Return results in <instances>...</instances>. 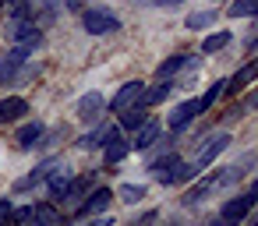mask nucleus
<instances>
[{
	"instance_id": "1",
	"label": "nucleus",
	"mask_w": 258,
	"mask_h": 226,
	"mask_svg": "<svg viewBox=\"0 0 258 226\" xmlns=\"http://www.w3.org/2000/svg\"><path fill=\"white\" fill-rule=\"evenodd\" d=\"M254 201H258V187H251V191H244V194L226 198V201H223V208H219V215H223L230 226H240V222L254 212Z\"/></svg>"
},
{
	"instance_id": "2",
	"label": "nucleus",
	"mask_w": 258,
	"mask_h": 226,
	"mask_svg": "<svg viewBox=\"0 0 258 226\" xmlns=\"http://www.w3.org/2000/svg\"><path fill=\"white\" fill-rule=\"evenodd\" d=\"M82 25L89 36H110L120 29V18L106 8H82Z\"/></svg>"
},
{
	"instance_id": "3",
	"label": "nucleus",
	"mask_w": 258,
	"mask_h": 226,
	"mask_svg": "<svg viewBox=\"0 0 258 226\" xmlns=\"http://www.w3.org/2000/svg\"><path fill=\"white\" fill-rule=\"evenodd\" d=\"M127 152H131V141L124 138V131H120V127H106V138H103V156H106V166L124 163V159H127Z\"/></svg>"
},
{
	"instance_id": "4",
	"label": "nucleus",
	"mask_w": 258,
	"mask_h": 226,
	"mask_svg": "<svg viewBox=\"0 0 258 226\" xmlns=\"http://www.w3.org/2000/svg\"><path fill=\"white\" fill-rule=\"evenodd\" d=\"M230 141H233V138H230L226 131H219V134L205 138V145L198 148V159H195V166H198V170H209V166H212V163H216V159H219V156L230 148Z\"/></svg>"
},
{
	"instance_id": "5",
	"label": "nucleus",
	"mask_w": 258,
	"mask_h": 226,
	"mask_svg": "<svg viewBox=\"0 0 258 226\" xmlns=\"http://www.w3.org/2000/svg\"><path fill=\"white\" fill-rule=\"evenodd\" d=\"M202 64V57H191V53H173V57H166L159 67H156V78L159 82H170V78H177L180 71H195Z\"/></svg>"
},
{
	"instance_id": "6",
	"label": "nucleus",
	"mask_w": 258,
	"mask_h": 226,
	"mask_svg": "<svg viewBox=\"0 0 258 226\" xmlns=\"http://www.w3.org/2000/svg\"><path fill=\"white\" fill-rule=\"evenodd\" d=\"M103 110H106V99H103V92H85V96L78 99V106H75V117H78L82 124H99Z\"/></svg>"
},
{
	"instance_id": "7",
	"label": "nucleus",
	"mask_w": 258,
	"mask_h": 226,
	"mask_svg": "<svg viewBox=\"0 0 258 226\" xmlns=\"http://www.w3.org/2000/svg\"><path fill=\"white\" fill-rule=\"evenodd\" d=\"M8 39H11L15 46L36 50V46L43 43V29H36V22H15V25H8Z\"/></svg>"
},
{
	"instance_id": "8",
	"label": "nucleus",
	"mask_w": 258,
	"mask_h": 226,
	"mask_svg": "<svg viewBox=\"0 0 258 226\" xmlns=\"http://www.w3.org/2000/svg\"><path fill=\"white\" fill-rule=\"evenodd\" d=\"M110 201H113V191H110V187H92V191L82 198V205H78V215H89V219H96L99 212H106V208H110Z\"/></svg>"
},
{
	"instance_id": "9",
	"label": "nucleus",
	"mask_w": 258,
	"mask_h": 226,
	"mask_svg": "<svg viewBox=\"0 0 258 226\" xmlns=\"http://www.w3.org/2000/svg\"><path fill=\"white\" fill-rule=\"evenodd\" d=\"M142 89H145V82H127V85H120V89H117V96L110 99V110H113V113H124L127 106H138Z\"/></svg>"
},
{
	"instance_id": "10",
	"label": "nucleus",
	"mask_w": 258,
	"mask_h": 226,
	"mask_svg": "<svg viewBox=\"0 0 258 226\" xmlns=\"http://www.w3.org/2000/svg\"><path fill=\"white\" fill-rule=\"evenodd\" d=\"M92 184H96V173L71 177V184H68V187H64V194H60V201H64V205H82V198L92 191Z\"/></svg>"
},
{
	"instance_id": "11",
	"label": "nucleus",
	"mask_w": 258,
	"mask_h": 226,
	"mask_svg": "<svg viewBox=\"0 0 258 226\" xmlns=\"http://www.w3.org/2000/svg\"><path fill=\"white\" fill-rule=\"evenodd\" d=\"M198 117V99H187V103H180V106H173V113H170V134H180L191 120Z\"/></svg>"
},
{
	"instance_id": "12",
	"label": "nucleus",
	"mask_w": 258,
	"mask_h": 226,
	"mask_svg": "<svg viewBox=\"0 0 258 226\" xmlns=\"http://www.w3.org/2000/svg\"><path fill=\"white\" fill-rule=\"evenodd\" d=\"M60 11H64L60 0H39V8H32V22H36V29H50V25L60 18Z\"/></svg>"
},
{
	"instance_id": "13",
	"label": "nucleus",
	"mask_w": 258,
	"mask_h": 226,
	"mask_svg": "<svg viewBox=\"0 0 258 226\" xmlns=\"http://www.w3.org/2000/svg\"><path fill=\"white\" fill-rule=\"evenodd\" d=\"M177 85L173 82H156V85H149V89H142V96H138V106H159V103H166L170 99V92H173Z\"/></svg>"
},
{
	"instance_id": "14",
	"label": "nucleus",
	"mask_w": 258,
	"mask_h": 226,
	"mask_svg": "<svg viewBox=\"0 0 258 226\" xmlns=\"http://www.w3.org/2000/svg\"><path fill=\"white\" fill-rule=\"evenodd\" d=\"M43 134H46V127H43L39 120H29V124H22V127H18L15 141H18V148H36V145L43 141Z\"/></svg>"
},
{
	"instance_id": "15",
	"label": "nucleus",
	"mask_w": 258,
	"mask_h": 226,
	"mask_svg": "<svg viewBox=\"0 0 258 226\" xmlns=\"http://www.w3.org/2000/svg\"><path fill=\"white\" fill-rule=\"evenodd\" d=\"M53 166H60V156L43 159V163H39V166H36V170H32L25 180H18V184H15V191H29V187H36L39 180H46V177H50V170H53Z\"/></svg>"
},
{
	"instance_id": "16",
	"label": "nucleus",
	"mask_w": 258,
	"mask_h": 226,
	"mask_svg": "<svg viewBox=\"0 0 258 226\" xmlns=\"http://www.w3.org/2000/svg\"><path fill=\"white\" fill-rule=\"evenodd\" d=\"M29 113V103L22 99V96H4V99H0V120H22Z\"/></svg>"
},
{
	"instance_id": "17",
	"label": "nucleus",
	"mask_w": 258,
	"mask_h": 226,
	"mask_svg": "<svg viewBox=\"0 0 258 226\" xmlns=\"http://www.w3.org/2000/svg\"><path fill=\"white\" fill-rule=\"evenodd\" d=\"M159 134H163V127H159V120H152V117H149V120H145V124L138 127V134H135V141H131V148H138V152H145V148H149V145H152V141H156Z\"/></svg>"
},
{
	"instance_id": "18",
	"label": "nucleus",
	"mask_w": 258,
	"mask_h": 226,
	"mask_svg": "<svg viewBox=\"0 0 258 226\" xmlns=\"http://www.w3.org/2000/svg\"><path fill=\"white\" fill-rule=\"evenodd\" d=\"M32 226H64V215L57 212V205L43 201V205L32 208Z\"/></svg>"
},
{
	"instance_id": "19",
	"label": "nucleus",
	"mask_w": 258,
	"mask_h": 226,
	"mask_svg": "<svg viewBox=\"0 0 258 226\" xmlns=\"http://www.w3.org/2000/svg\"><path fill=\"white\" fill-rule=\"evenodd\" d=\"M254 67H258V64H254V60H247V64H244V67L230 78V82H223V92H226V96H237V92H240V89L254 78Z\"/></svg>"
},
{
	"instance_id": "20",
	"label": "nucleus",
	"mask_w": 258,
	"mask_h": 226,
	"mask_svg": "<svg viewBox=\"0 0 258 226\" xmlns=\"http://www.w3.org/2000/svg\"><path fill=\"white\" fill-rule=\"evenodd\" d=\"M68 184H71V170H68L64 163H60V166H53V170H50V177H46V187H50V194H53V198H60Z\"/></svg>"
},
{
	"instance_id": "21",
	"label": "nucleus",
	"mask_w": 258,
	"mask_h": 226,
	"mask_svg": "<svg viewBox=\"0 0 258 226\" xmlns=\"http://www.w3.org/2000/svg\"><path fill=\"white\" fill-rule=\"evenodd\" d=\"M212 191H216V180H212V173H209L205 180H198L195 187H187V191H184V205H198V201H205Z\"/></svg>"
},
{
	"instance_id": "22",
	"label": "nucleus",
	"mask_w": 258,
	"mask_h": 226,
	"mask_svg": "<svg viewBox=\"0 0 258 226\" xmlns=\"http://www.w3.org/2000/svg\"><path fill=\"white\" fill-rule=\"evenodd\" d=\"M233 43V36H230V29H223V32H212V36H205L202 39V53L205 57H212V53H219V50H226Z\"/></svg>"
},
{
	"instance_id": "23",
	"label": "nucleus",
	"mask_w": 258,
	"mask_h": 226,
	"mask_svg": "<svg viewBox=\"0 0 258 226\" xmlns=\"http://www.w3.org/2000/svg\"><path fill=\"white\" fill-rule=\"evenodd\" d=\"M145 120H149L145 106H127V110L120 113V124H117V127H120V131H138Z\"/></svg>"
},
{
	"instance_id": "24",
	"label": "nucleus",
	"mask_w": 258,
	"mask_h": 226,
	"mask_svg": "<svg viewBox=\"0 0 258 226\" xmlns=\"http://www.w3.org/2000/svg\"><path fill=\"white\" fill-rule=\"evenodd\" d=\"M212 22H216V11H195V15H187V18H184V29L202 32V29H209Z\"/></svg>"
},
{
	"instance_id": "25",
	"label": "nucleus",
	"mask_w": 258,
	"mask_h": 226,
	"mask_svg": "<svg viewBox=\"0 0 258 226\" xmlns=\"http://www.w3.org/2000/svg\"><path fill=\"white\" fill-rule=\"evenodd\" d=\"M230 18H254L258 15V0H233V4L226 8Z\"/></svg>"
},
{
	"instance_id": "26",
	"label": "nucleus",
	"mask_w": 258,
	"mask_h": 226,
	"mask_svg": "<svg viewBox=\"0 0 258 226\" xmlns=\"http://www.w3.org/2000/svg\"><path fill=\"white\" fill-rule=\"evenodd\" d=\"M117 198H120L124 205H138V201L145 198V187H142V184H120V187H117Z\"/></svg>"
},
{
	"instance_id": "27",
	"label": "nucleus",
	"mask_w": 258,
	"mask_h": 226,
	"mask_svg": "<svg viewBox=\"0 0 258 226\" xmlns=\"http://www.w3.org/2000/svg\"><path fill=\"white\" fill-rule=\"evenodd\" d=\"M103 138H106V127H92L78 138V148H103Z\"/></svg>"
},
{
	"instance_id": "28",
	"label": "nucleus",
	"mask_w": 258,
	"mask_h": 226,
	"mask_svg": "<svg viewBox=\"0 0 258 226\" xmlns=\"http://www.w3.org/2000/svg\"><path fill=\"white\" fill-rule=\"evenodd\" d=\"M4 226H32V205H22V208H11L8 222Z\"/></svg>"
},
{
	"instance_id": "29",
	"label": "nucleus",
	"mask_w": 258,
	"mask_h": 226,
	"mask_svg": "<svg viewBox=\"0 0 258 226\" xmlns=\"http://www.w3.org/2000/svg\"><path fill=\"white\" fill-rule=\"evenodd\" d=\"M219 96H223V82H216V85H209V92H205V96L198 99V113H205V110H209V106H212V103H216Z\"/></svg>"
},
{
	"instance_id": "30",
	"label": "nucleus",
	"mask_w": 258,
	"mask_h": 226,
	"mask_svg": "<svg viewBox=\"0 0 258 226\" xmlns=\"http://www.w3.org/2000/svg\"><path fill=\"white\" fill-rule=\"evenodd\" d=\"M15 74H18V64L4 57V60H0V85H11V78H15Z\"/></svg>"
},
{
	"instance_id": "31",
	"label": "nucleus",
	"mask_w": 258,
	"mask_h": 226,
	"mask_svg": "<svg viewBox=\"0 0 258 226\" xmlns=\"http://www.w3.org/2000/svg\"><path fill=\"white\" fill-rule=\"evenodd\" d=\"M11 208H15V205H11V198H0V226H4V222H8V215H11Z\"/></svg>"
},
{
	"instance_id": "32",
	"label": "nucleus",
	"mask_w": 258,
	"mask_h": 226,
	"mask_svg": "<svg viewBox=\"0 0 258 226\" xmlns=\"http://www.w3.org/2000/svg\"><path fill=\"white\" fill-rule=\"evenodd\" d=\"M156 219H159V212H145V215H138V219H135L131 226H152Z\"/></svg>"
},
{
	"instance_id": "33",
	"label": "nucleus",
	"mask_w": 258,
	"mask_h": 226,
	"mask_svg": "<svg viewBox=\"0 0 258 226\" xmlns=\"http://www.w3.org/2000/svg\"><path fill=\"white\" fill-rule=\"evenodd\" d=\"M156 4H159V8H180L184 0H156Z\"/></svg>"
},
{
	"instance_id": "34",
	"label": "nucleus",
	"mask_w": 258,
	"mask_h": 226,
	"mask_svg": "<svg viewBox=\"0 0 258 226\" xmlns=\"http://www.w3.org/2000/svg\"><path fill=\"white\" fill-rule=\"evenodd\" d=\"M205 226H230V222H226V219H223V215H212V219H209V222H205Z\"/></svg>"
},
{
	"instance_id": "35",
	"label": "nucleus",
	"mask_w": 258,
	"mask_h": 226,
	"mask_svg": "<svg viewBox=\"0 0 258 226\" xmlns=\"http://www.w3.org/2000/svg\"><path fill=\"white\" fill-rule=\"evenodd\" d=\"M89 226H113V219H106V215L103 219H89Z\"/></svg>"
},
{
	"instance_id": "36",
	"label": "nucleus",
	"mask_w": 258,
	"mask_h": 226,
	"mask_svg": "<svg viewBox=\"0 0 258 226\" xmlns=\"http://www.w3.org/2000/svg\"><path fill=\"white\" fill-rule=\"evenodd\" d=\"M68 8L71 11H82V0H68Z\"/></svg>"
},
{
	"instance_id": "37",
	"label": "nucleus",
	"mask_w": 258,
	"mask_h": 226,
	"mask_svg": "<svg viewBox=\"0 0 258 226\" xmlns=\"http://www.w3.org/2000/svg\"><path fill=\"white\" fill-rule=\"evenodd\" d=\"M11 4H18V0H0V11H4V8H11Z\"/></svg>"
},
{
	"instance_id": "38",
	"label": "nucleus",
	"mask_w": 258,
	"mask_h": 226,
	"mask_svg": "<svg viewBox=\"0 0 258 226\" xmlns=\"http://www.w3.org/2000/svg\"><path fill=\"white\" fill-rule=\"evenodd\" d=\"M244 222H247V226H258V219H254V215H247V219H244Z\"/></svg>"
},
{
	"instance_id": "39",
	"label": "nucleus",
	"mask_w": 258,
	"mask_h": 226,
	"mask_svg": "<svg viewBox=\"0 0 258 226\" xmlns=\"http://www.w3.org/2000/svg\"><path fill=\"white\" fill-rule=\"evenodd\" d=\"M135 4H156V0H135Z\"/></svg>"
},
{
	"instance_id": "40",
	"label": "nucleus",
	"mask_w": 258,
	"mask_h": 226,
	"mask_svg": "<svg viewBox=\"0 0 258 226\" xmlns=\"http://www.w3.org/2000/svg\"><path fill=\"white\" fill-rule=\"evenodd\" d=\"M170 226H177V222H170Z\"/></svg>"
}]
</instances>
